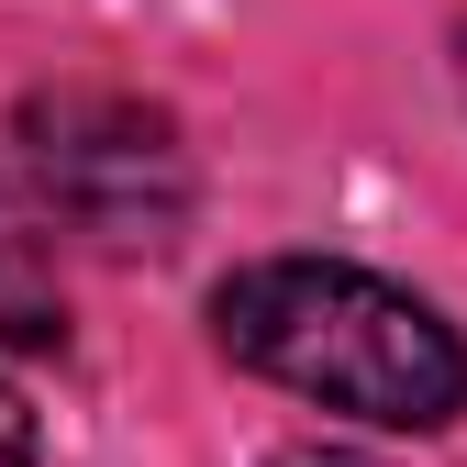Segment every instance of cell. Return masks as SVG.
<instances>
[{"mask_svg":"<svg viewBox=\"0 0 467 467\" xmlns=\"http://www.w3.org/2000/svg\"><path fill=\"white\" fill-rule=\"evenodd\" d=\"M456 89H467V23H456Z\"/></svg>","mask_w":467,"mask_h":467,"instance_id":"6","label":"cell"},{"mask_svg":"<svg viewBox=\"0 0 467 467\" xmlns=\"http://www.w3.org/2000/svg\"><path fill=\"white\" fill-rule=\"evenodd\" d=\"M0 345H67V289H56V245L0 179Z\"/></svg>","mask_w":467,"mask_h":467,"instance_id":"3","label":"cell"},{"mask_svg":"<svg viewBox=\"0 0 467 467\" xmlns=\"http://www.w3.org/2000/svg\"><path fill=\"white\" fill-rule=\"evenodd\" d=\"M23 167L56 223L100 234V245H167L190 212V156L179 123L123 89H45L23 100Z\"/></svg>","mask_w":467,"mask_h":467,"instance_id":"2","label":"cell"},{"mask_svg":"<svg viewBox=\"0 0 467 467\" xmlns=\"http://www.w3.org/2000/svg\"><path fill=\"white\" fill-rule=\"evenodd\" d=\"M0 467H34V412H23L12 379H0Z\"/></svg>","mask_w":467,"mask_h":467,"instance_id":"4","label":"cell"},{"mask_svg":"<svg viewBox=\"0 0 467 467\" xmlns=\"http://www.w3.org/2000/svg\"><path fill=\"white\" fill-rule=\"evenodd\" d=\"M278 467H368V456H278Z\"/></svg>","mask_w":467,"mask_h":467,"instance_id":"5","label":"cell"},{"mask_svg":"<svg viewBox=\"0 0 467 467\" xmlns=\"http://www.w3.org/2000/svg\"><path fill=\"white\" fill-rule=\"evenodd\" d=\"M212 334H223L234 368L301 389L323 412L389 423V434H434L467 400V345L445 334V312L389 289L379 267H345V256L234 267L212 289Z\"/></svg>","mask_w":467,"mask_h":467,"instance_id":"1","label":"cell"}]
</instances>
